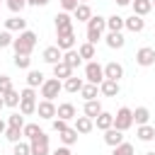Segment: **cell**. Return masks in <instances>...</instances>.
Here are the masks:
<instances>
[{
    "mask_svg": "<svg viewBox=\"0 0 155 155\" xmlns=\"http://www.w3.org/2000/svg\"><path fill=\"white\" fill-rule=\"evenodd\" d=\"M7 126L24 128V116H22V114H17V111H15V114H10V116H7Z\"/></svg>",
    "mask_w": 155,
    "mask_h": 155,
    "instance_id": "obj_38",
    "label": "cell"
},
{
    "mask_svg": "<svg viewBox=\"0 0 155 155\" xmlns=\"http://www.w3.org/2000/svg\"><path fill=\"white\" fill-rule=\"evenodd\" d=\"M56 116L63 119V121H73V119L78 116V111H75V107H73L70 102H63V104L56 107Z\"/></svg>",
    "mask_w": 155,
    "mask_h": 155,
    "instance_id": "obj_12",
    "label": "cell"
},
{
    "mask_svg": "<svg viewBox=\"0 0 155 155\" xmlns=\"http://www.w3.org/2000/svg\"><path fill=\"white\" fill-rule=\"evenodd\" d=\"M104 109H102V104L97 102V99H90V102H85V116H90L92 121H94V116H99Z\"/></svg>",
    "mask_w": 155,
    "mask_h": 155,
    "instance_id": "obj_28",
    "label": "cell"
},
{
    "mask_svg": "<svg viewBox=\"0 0 155 155\" xmlns=\"http://www.w3.org/2000/svg\"><path fill=\"white\" fill-rule=\"evenodd\" d=\"M131 126H133V109L121 107V109L114 114V128H119V131H128Z\"/></svg>",
    "mask_w": 155,
    "mask_h": 155,
    "instance_id": "obj_5",
    "label": "cell"
},
{
    "mask_svg": "<svg viewBox=\"0 0 155 155\" xmlns=\"http://www.w3.org/2000/svg\"><path fill=\"white\" fill-rule=\"evenodd\" d=\"M34 46H36V34H34V31H29V29L19 31V36H17V39H12L15 56H31Z\"/></svg>",
    "mask_w": 155,
    "mask_h": 155,
    "instance_id": "obj_1",
    "label": "cell"
},
{
    "mask_svg": "<svg viewBox=\"0 0 155 155\" xmlns=\"http://www.w3.org/2000/svg\"><path fill=\"white\" fill-rule=\"evenodd\" d=\"M63 34H73V17L68 12L56 15V36H63Z\"/></svg>",
    "mask_w": 155,
    "mask_h": 155,
    "instance_id": "obj_6",
    "label": "cell"
},
{
    "mask_svg": "<svg viewBox=\"0 0 155 155\" xmlns=\"http://www.w3.org/2000/svg\"><path fill=\"white\" fill-rule=\"evenodd\" d=\"M104 41H107L109 48H124V44H126V39H124L121 31H109V34L104 36Z\"/></svg>",
    "mask_w": 155,
    "mask_h": 155,
    "instance_id": "obj_17",
    "label": "cell"
},
{
    "mask_svg": "<svg viewBox=\"0 0 155 155\" xmlns=\"http://www.w3.org/2000/svg\"><path fill=\"white\" fill-rule=\"evenodd\" d=\"M2 107H5V102H2V94H0V109H2Z\"/></svg>",
    "mask_w": 155,
    "mask_h": 155,
    "instance_id": "obj_51",
    "label": "cell"
},
{
    "mask_svg": "<svg viewBox=\"0 0 155 155\" xmlns=\"http://www.w3.org/2000/svg\"><path fill=\"white\" fill-rule=\"evenodd\" d=\"M61 90H63V82H61L58 78H48V80H44V85H41V97L48 99V102H53V99L61 94Z\"/></svg>",
    "mask_w": 155,
    "mask_h": 155,
    "instance_id": "obj_4",
    "label": "cell"
},
{
    "mask_svg": "<svg viewBox=\"0 0 155 155\" xmlns=\"http://www.w3.org/2000/svg\"><path fill=\"white\" fill-rule=\"evenodd\" d=\"M97 92H99V87H97V85H90V82H85V85H82V90H80V94H82V99H85V102L97 99Z\"/></svg>",
    "mask_w": 155,
    "mask_h": 155,
    "instance_id": "obj_33",
    "label": "cell"
},
{
    "mask_svg": "<svg viewBox=\"0 0 155 155\" xmlns=\"http://www.w3.org/2000/svg\"><path fill=\"white\" fill-rule=\"evenodd\" d=\"M133 153H136V150H133V145H131V143H126V140L111 150V155H133Z\"/></svg>",
    "mask_w": 155,
    "mask_h": 155,
    "instance_id": "obj_37",
    "label": "cell"
},
{
    "mask_svg": "<svg viewBox=\"0 0 155 155\" xmlns=\"http://www.w3.org/2000/svg\"><path fill=\"white\" fill-rule=\"evenodd\" d=\"M85 80L90 82V85H102L104 82V68L97 63V61H87V65H85Z\"/></svg>",
    "mask_w": 155,
    "mask_h": 155,
    "instance_id": "obj_3",
    "label": "cell"
},
{
    "mask_svg": "<svg viewBox=\"0 0 155 155\" xmlns=\"http://www.w3.org/2000/svg\"><path fill=\"white\" fill-rule=\"evenodd\" d=\"M29 148H31V155H48V136L41 131L29 140Z\"/></svg>",
    "mask_w": 155,
    "mask_h": 155,
    "instance_id": "obj_7",
    "label": "cell"
},
{
    "mask_svg": "<svg viewBox=\"0 0 155 155\" xmlns=\"http://www.w3.org/2000/svg\"><path fill=\"white\" fill-rule=\"evenodd\" d=\"M104 143L107 145H111V148H116V145H121L124 143V131H119V128H107L104 131Z\"/></svg>",
    "mask_w": 155,
    "mask_h": 155,
    "instance_id": "obj_13",
    "label": "cell"
},
{
    "mask_svg": "<svg viewBox=\"0 0 155 155\" xmlns=\"http://www.w3.org/2000/svg\"><path fill=\"white\" fill-rule=\"evenodd\" d=\"M80 136H85V133H90L92 128H94V121L90 119V116H75V126H73Z\"/></svg>",
    "mask_w": 155,
    "mask_h": 155,
    "instance_id": "obj_15",
    "label": "cell"
},
{
    "mask_svg": "<svg viewBox=\"0 0 155 155\" xmlns=\"http://www.w3.org/2000/svg\"><path fill=\"white\" fill-rule=\"evenodd\" d=\"M0 22H2V17H0Z\"/></svg>",
    "mask_w": 155,
    "mask_h": 155,
    "instance_id": "obj_55",
    "label": "cell"
},
{
    "mask_svg": "<svg viewBox=\"0 0 155 155\" xmlns=\"http://www.w3.org/2000/svg\"><path fill=\"white\" fill-rule=\"evenodd\" d=\"M78 53H80V58H82V61H92V58L97 56V51H94V46H92V44H87V41H85V44H80V48H78Z\"/></svg>",
    "mask_w": 155,
    "mask_h": 155,
    "instance_id": "obj_32",
    "label": "cell"
},
{
    "mask_svg": "<svg viewBox=\"0 0 155 155\" xmlns=\"http://www.w3.org/2000/svg\"><path fill=\"white\" fill-rule=\"evenodd\" d=\"M12 155H31V148H29V143H15V150H12Z\"/></svg>",
    "mask_w": 155,
    "mask_h": 155,
    "instance_id": "obj_41",
    "label": "cell"
},
{
    "mask_svg": "<svg viewBox=\"0 0 155 155\" xmlns=\"http://www.w3.org/2000/svg\"><path fill=\"white\" fill-rule=\"evenodd\" d=\"M63 53L65 51H70V48H75V34H63V36H58V44H56Z\"/></svg>",
    "mask_w": 155,
    "mask_h": 155,
    "instance_id": "obj_29",
    "label": "cell"
},
{
    "mask_svg": "<svg viewBox=\"0 0 155 155\" xmlns=\"http://www.w3.org/2000/svg\"><path fill=\"white\" fill-rule=\"evenodd\" d=\"M19 114L22 116L36 114V99H19Z\"/></svg>",
    "mask_w": 155,
    "mask_h": 155,
    "instance_id": "obj_30",
    "label": "cell"
},
{
    "mask_svg": "<svg viewBox=\"0 0 155 155\" xmlns=\"http://www.w3.org/2000/svg\"><path fill=\"white\" fill-rule=\"evenodd\" d=\"M78 5H80L78 0H61V7H63V12H73Z\"/></svg>",
    "mask_w": 155,
    "mask_h": 155,
    "instance_id": "obj_46",
    "label": "cell"
},
{
    "mask_svg": "<svg viewBox=\"0 0 155 155\" xmlns=\"http://www.w3.org/2000/svg\"><path fill=\"white\" fill-rule=\"evenodd\" d=\"M150 121V109L148 107H136V111H133V124L136 126H143V124H148Z\"/></svg>",
    "mask_w": 155,
    "mask_h": 155,
    "instance_id": "obj_24",
    "label": "cell"
},
{
    "mask_svg": "<svg viewBox=\"0 0 155 155\" xmlns=\"http://www.w3.org/2000/svg\"><path fill=\"white\" fill-rule=\"evenodd\" d=\"M104 29H107V19L104 17H99V15H92L90 19H87V44H97L99 39H102V34H104Z\"/></svg>",
    "mask_w": 155,
    "mask_h": 155,
    "instance_id": "obj_2",
    "label": "cell"
},
{
    "mask_svg": "<svg viewBox=\"0 0 155 155\" xmlns=\"http://www.w3.org/2000/svg\"><path fill=\"white\" fill-rule=\"evenodd\" d=\"M116 5H121V7H126V5H131V0H116Z\"/></svg>",
    "mask_w": 155,
    "mask_h": 155,
    "instance_id": "obj_50",
    "label": "cell"
},
{
    "mask_svg": "<svg viewBox=\"0 0 155 155\" xmlns=\"http://www.w3.org/2000/svg\"><path fill=\"white\" fill-rule=\"evenodd\" d=\"M145 155H155V150H148V153H145Z\"/></svg>",
    "mask_w": 155,
    "mask_h": 155,
    "instance_id": "obj_52",
    "label": "cell"
},
{
    "mask_svg": "<svg viewBox=\"0 0 155 155\" xmlns=\"http://www.w3.org/2000/svg\"><path fill=\"white\" fill-rule=\"evenodd\" d=\"M136 136H138L143 143H150V140L155 138V128H153L150 124H143V126H138V128H136Z\"/></svg>",
    "mask_w": 155,
    "mask_h": 155,
    "instance_id": "obj_25",
    "label": "cell"
},
{
    "mask_svg": "<svg viewBox=\"0 0 155 155\" xmlns=\"http://www.w3.org/2000/svg\"><path fill=\"white\" fill-rule=\"evenodd\" d=\"M44 80H46V78H44L41 70H29V73H27V87H34V90H36V87L44 85Z\"/></svg>",
    "mask_w": 155,
    "mask_h": 155,
    "instance_id": "obj_23",
    "label": "cell"
},
{
    "mask_svg": "<svg viewBox=\"0 0 155 155\" xmlns=\"http://www.w3.org/2000/svg\"><path fill=\"white\" fill-rule=\"evenodd\" d=\"M78 136H80V133H78L75 128H70V126H68L63 133H58V138H61V143H63L65 148H70L73 143H78Z\"/></svg>",
    "mask_w": 155,
    "mask_h": 155,
    "instance_id": "obj_26",
    "label": "cell"
},
{
    "mask_svg": "<svg viewBox=\"0 0 155 155\" xmlns=\"http://www.w3.org/2000/svg\"><path fill=\"white\" fill-rule=\"evenodd\" d=\"M150 2H153V7H155V0H150Z\"/></svg>",
    "mask_w": 155,
    "mask_h": 155,
    "instance_id": "obj_54",
    "label": "cell"
},
{
    "mask_svg": "<svg viewBox=\"0 0 155 155\" xmlns=\"http://www.w3.org/2000/svg\"><path fill=\"white\" fill-rule=\"evenodd\" d=\"M27 5H31V7H44V5H48V0H27Z\"/></svg>",
    "mask_w": 155,
    "mask_h": 155,
    "instance_id": "obj_47",
    "label": "cell"
},
{
    "mask_svg": "<svg viewBox=\"0 0 155 155\" xmlns=\"http://www.w3.org/2000/svg\"><path fill=\"white\" fill-rule=\"evenodd\" d=\"M73 15H75V19H78V22H87V19L92 17V10H90V5H87V2H80V5L73 10Z\"/></svg>",
    "mask_w": 155,
    "mask_h": 155,
    "instance_id": "obj_27",
    "label": "cell"
},
{
    "mask_svg": "<svg viewBox=\"0 0 155 155\" xmlns=\"http://www.w3.org/2000/svg\"><path fill=\"white\" fill-rule=\"evenodd\" d=\"M99 92H102L104 97H116V94L121 92V87H119L116 80H104V82L99 85Z\"/></svg>",
    "mask_w": 155,
    "mask_h": 155,
    "instance_id": "obj_18",
    "label": "cell"
},
{
    "mask_svg": "<svg viewBox=\"0 0 155 155\" xmlns=\"http://www.w3.org/2000/svg\"><path fill=\"white\" fill-rule=\"evenodd\" d=\"M7 46H12V34L5 29V31H0V48H7Z\"/></svg>",
    "mask_w": 155,
    "mask_h": 155,
    "instance_id": "obj_44",
    "label": "cell"
},
{
    "mask_svg": "<svg viewBox=\"0 0 155 155\" xmlns=\"http://www.w3.org/2000/svg\"><path fill=\"white\" fill-rule=\"evenodd\" d=\"M5 29L12 34V31H24L27 29V19H22V17H10V19H5Z\"/></svg>",
    "mask_w": 155,
    "mask_h": 155,
    "instance_id": "obj_16",
    "label": "cell"
},
{
    "mask_svg": "<svg viewBox=\"0 0 155 155\" xmlns=\"http://www.w3.org/2000/svg\"><path fill=\"white\" fill-rule=\"evenodd\" d=\"M94 124H97V128H99V131H107V128H111V126H114V114L102 111L99 116H94Z\"/></svg>",
    "mask_w": 155,
    "mask_h": 155,
    "instance_id": "obj_22",
    "label": "cell"
},
{
    "mask_svg": "<svg viewBox=\"0 0 155 155\" xmlns=\"http://www.w3.org/2000/svg\"><path fill=\"white\" fill-rule=\"evenodd\" d=\"M24 5H27V0H7V7L17 15V12H22L24 10Z\"/></svg>",
    "mask_w": 155,
    "mask_h": 155,
    "instance_id": "obj_42",
    "label": "cell"
},
{
    "mask_svg": "<svg viewBox=\"0 0 155 155\" xmlns=\"http://www.w3.org/2000/svg\"><path fill=\"white\" fill-rule=\"evenodd\" d=\"M12 90V80L7 78V75H0V94H5V92H10Z\"/></svg>",
    "mask_w": 155,
    "mask_h": 155,
    "instance_id": "obj_43",
    "label": "cell"
},
{
    "mask_svg": "<svg viewBox=\"0 0 155 155\" xmlns=\"http://www.w3.org/2000/svg\"><path fill=\"white\" fill-rule=\"evenodd\" d=\"M78 2H87V0H78Z\"/></svg>",
    "mask_w": 155,
    "mask_h": 155,
    "instance_id": "obj_53",
    "label": "cell"
},
{
    "mask_svg": "<svg viewBox=\"0 0 155 155\" xmlns=\"http://www.w3.org/2000/svg\"><path fill=\"white\" fill-rule=\"evenodd\" d=\"M51 126H53V131H56V133H63V131L68 128V121H63V119H53V124H51Z\"/></svg>",
    "mask_w": 155,
    "mask_h": 155,
    "instance_id": "obj_45",
    "label": "cell"
},
{
    "mask_svg": "<svg viewBox=\"0 0 155 155\" xmlns=\"http://www.w3.org/2000/svg\"><path fill=\"white\" fill-rule=\"evenodd\" d=\"M41 133V128L36 126V124H24V128H22V136H27L29 140L34 138V136H39Z\"/></svg>",
    "mask_w": 155,
    "mask_h": 155,
    "instance_id": "obj_39",
    "label": "cell"
},
{
    "mask_svg": "<svg viewBox=\"0 0 155 155\" xmlns=\"http://www.w3.org/2000/svg\"><path fill=\"white\" fill-rule=\"evenodd\" d=\"M70 75H73V70H70V68H68V65H65L63 61L53 65V78H58V80H68Z\"/></svg>",
    "mask_w": 155,
    "mask_h": 155,
    "instance_id": "obj_31",
    "label": "cell"
},
{
    "mask_svg": "<svg viewBox=\"0 0 155 155\" xmlns=\"http://www.w3.org/2000/svg\"><path fill=\"white\" fill-rule=\"evenodd\" d=\"M82 85H85V82H82L78 75H70L68 80H63V90H65V92H70V94L80 92V90H82Z\"/></svg>",
    "mask_w": 155,
    "mask_h": 155,
    "instance_id": "obj_21",
    "label": "cell"
},
{
    "mask_svg": "<svg viewBox=\"0 0 155 155\" xmlns=\"http://www.w3.org/2000/svg\"><path fill=\"white\" fill-rule=\"evenodd\" d=\"M5 128H7V121H2V119H0V136L5 133Z\"/></svg>",
    "mask_w": 155,
    "mask_h": 155,
    "instance_id": "obj_49",
    "label": "cell"
},
{
    "mask_svg": "<svg viewBox=\"0 0 155 155\" xmlns=\"http://www.w3.org/2000/svg\"><path fill=\"white\" fill-rule=\"evenodd\" d=\"M15 65H17L19 70H29L31 58H29V56H15Z\"/></svg>",
    "mask_w": 155,
    "mask_h": 155,
    "instance_id": "obj_40",
    "label": "cell"
},
{
    "mask_svg": "<svg viewBox=\"0 0 155 155\" xmlns=\"http://www.w3.org/2000/svg\"><path fill=\"white\" fill-rule=\"evenodd\" d=\"M63 63H65L70 70H75V68L82 63V58H80V53H78L75 48H70V51H65V53H63Z\"/></svg>",
    "mask_w": 155,
    "mask_h": 155,
    "instance_id": "obj_20",
    "label": "cell"
},
{
    "mask_svg": "<svg viewBox=\"0 0 155 155\" xmlns=\"http://www.w3.org/2000/svg\"><path fill=\"white\" fill-rule=\"evenodd\" d=\"M124 78V65L121 63H116V61H111V63H107L104 65V80H121Z\"/></svg>",
    "mask_w": 155,
    "mask_h": 155,
    "instance_id": "obj_9",
    "label": "cell"
},
{
    "mask_svg": "<svg viewBox=\"0 0 155 155\" xmlns=\"http://www.w3.org/2000/svg\"><path fill=\"white\" fill-rule=\"evenodd\" d=\"M131 7H133V15L145 17V15L153 10V2H150V0H131Z\"/></svg>",
    "mask_w": 155,
    "mask_h": 155,
    "instance_id": "obj_19",
    "label": "cell"
},
{
    "mask_svg": "<svg viewBox=\"0 0 155 155\" xmlns=\"http://www.w3.org/2000/svg\"><path fill=\"white\" fill-rule=\"evenodd\" d=\"M124 29H128V31L138 34V31H143V29H145V19H143V17H138V15L124 17Z\"/></svg>",
    "mask_w": 155,
    "mask_h": 155,
    "instance_id": "obj_10",
    "label": "cell"
},
{
    "mask_svg": "<svg viewBox=\"0 0 155 155\" xmlns=\"http://www.w3.org/2000/svg\"><path fill=\"white\" fill-rule=\"evenodd\" d=\"M51 155H73V153H70V148H65V145H63V148H56Z\"/></svg>",
    "mask_w": 155,
    "mask_h": 155,
    "instance_id": "obj_48",
    "label": "cell"
},
{
    "mask_svg": "<svg viewBox=\"0 0 155 155\" xmlns=\"http://www.w3.org/2000/svg\"><path fill=\"white\" fill-rule=\"evenodd\" d=\"M2 102H5V107H19V92L12 87L10 92L2 94Z\"/></svg>",
    "mask_w": 155,
    "mask_h": 155,
    "instance_id": "obj_35",
    "label": "cell"
},
{
    "mask_svg": "<svg viewBox=\"0 0 155 155\" xmlns=\"http://www.w3.org/2000/svg\"><path fill=\"white\" fill-rule=\"evenodd\" d=\"M107 29H109V31H121V29H124V17H119V15L107 17Z\"/></svg>",
    "mask_w": 155,
    "mask_h": 155,
    "instance_id": "obj_34",
    "label": "cell"
},
{
    "mask_svg": "<svg viewBox=\"0 0 155 155\" xmlns=\"http://www.w3.org/2000/svg\"><path fill=\"white\" fill-rule=\"evenodd\" d=\"M136 63H138L140 68L155 65V48H150V46H143V48H138V51H136Z\"/></svg>",
    "mask_w": 155,
    "mask_h": 155,
    "instance_id": "obj_8",
    "label": "cell"
},
{
    "mask_svg": "<svg viewBox=\"0 0 155 155\" xmlns=\"http://www.w3.org/2000/svg\"><path fill=\"white\" fill-rule=\"evenodd\" d=\"M10 143H19V138H22V128H15V126H7L5 128V133H2Z\"/></svg>",
    "mask_w": 155,
    "mask_h": 155,
    "instance_id": "obj_36",
    "label": "cell"
},
{
    "mask_svg": "<svg viewBox=\"0 0 155 155\" xmlns=\"http://www.w3.org/2000/svg\"><path fill=\"white\" fill-rule=\"evenodd\" d=\"M36 114H39L41 119L53 121V116H56V104H53V102H48V99H41V102L36 104Z\"/></svg>",
    "mask_w": 155,
    "mask_h": 155,
    "instance_id": "obj_11",
    "label": "cell"
},
{
    "mask_svg": "<svg viewBox=\"0 0 155 155\" xmlns=\"http://www.w3.org/2000/svg\"><path fill=\"white\" fill-rule=\"evenodd\" d=\"M44 61L51 63V65H56V63L63 61V51H61L58 46H46V48H44Z\"/></svg>",
    "mask_w": 155,
    "mask_h": 155,
    "instance_id": "obj_14",
    "label": "cell"
}]
</instances>
